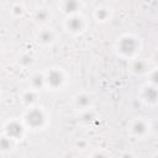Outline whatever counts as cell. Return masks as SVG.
<instances>
[{
	"label": "cell",
	"instance_id": "3957f363",
	"mask_svg": "<svg viewBox=\"0 0 158 158\" xmlns=\"http://www.w3.org/2000/svg\"><path fill=\"white\" fill-rule=\"evenodd\" d=\"M131 128H132V131H133L136 135H138V136H143V135L147 132V130H146L147 126H146V123H144L143 121H136Z\"/></svg>",
	"mask_w": 158,
	"mask_h": 158
},
{
	"label": "cell",
	"instance_id": "6da1fadb",
	"mask_svg": "<svg viewBox=\"0 0 158 158\" xmlns=\"http://www.w3.org/2000/svg\"><path fill=\"white\" fill-rule=\"evenodd\" d=\"M44 121V116H43V114L41 112V111H38V110H33V111H31V114L28 115V122L32 125V126H35V127H37V126H41V123Z\"/></svg>",
	"mask_w": 158,
	"mask_h": 158
},
{
	"label": "cell",
	"instance_id": "7a4b0ae2",
	"mask_svg": "<svg viewBox=\"0 0 158 158\" xmlns=\"http://www.w3.org/2000/svg\"><path fill=\"white\" fill-rule=\"evenodd\" d=\"M47 80H48V83H49L53 88H57V86H59V85L63 83L64 78H63V75L60 74V72H58V70H52L51 74H49V77L47 78Z\"/></svg>",
	"mask_w": 158,
	"mask_h": 158
}]
</instances>
